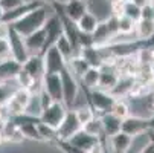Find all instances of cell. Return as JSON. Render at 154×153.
Listing matches in <instances>:
<instances>
[{"label":"cell","instance_id":"obj_31","mask_svg":"<svg viewBox=\"0 0 154 153\" xmlns=\"http://www.w3.org/2000/svg\"><path fill=\"white\" fill-rule=\"evenodd\" d=\"M28 0H0V6H2L5 11H11L15 9L21 5H25Z\"/></svg>","mask_w":154,"mask_h":153},{"label":"cell","instance_id":"obj_15","mask_svg":"<svg viewBox=\"0 0 154 153\" xmlns=\"http://www.w3.org/2000/svg\"><path fill=\"white\" fill-rule=\"evenodd\" d=\"M25 45H26L29 55L41 54L46 48V32H45V29L41 28V29L29 34L28 37H25Z\"/></svg>","mask_w":154,"mask_h":153},{"label":"cell","instance_id":"obj_22","mask_svg":"<svg viewBox=\"0 0 154 153\" xmlns=\"http://www.w3.org/2000/svg\"><path fill=\"white\" fill-rule=\"evenodd\" d=\"M99 78H101V69L89 68L79 78V83L85 87V91H92V89H98Z\"/></svg>","mask_w":154,"mask_h":153},{"label":"cell","instance_id":"obj_13","mask_svg":"<svg viewBox=\"0 0 154 153\" xmlns=\"http://www.w3.org/2000/svg\"><path fill=\"white\" fill-rule=\"evenodd\" d=\"M60 9L61 12H57L58 15H64L66 18H69L72 21H78V18L87 11V3L82 0H66V2L60 3Z\"/></svg>","mask_w":154,"mask_h":153},{"label":"cell","instance_id":"obj_39","mask_svg":"<svg viewBox=\"0 0 154 153\" xmlns=\"http://www.w3.org/2000/svg\"><path fill=\"white\" fill-rule=\"evenodd\" d=\"M63 2H66V0H60V3H63Z\"/></svg>","mask_w":154,"mask_h":153},{"label":"cell","instance_id":"obj_5","mask_svg":"<svg viewBox=\"0 0 154 153\" xmlns=\"http://www.w3.org/2000/svg\"><path fill=\"white\" fill-rule=\"evenodd\" d=\"M31 97H32V94H31L28 89L17 87V89L12 92L9 101L5 104L9 118L26 113V109H28V104H29V101H31Z\"/></svg>","mask_w":154,"mask_h":153},{"label":"cell","instance_id":"obj_14","mask_svg":"<svg viewBox=\"0 0 154 153\" xmlns=\"http://www.w3.org/2000/svg\"><path fill=\"white\" fill-rule=\"evenodd\" d=\"M43 29H45L46 32V48L45 51L52 46L54 43L57 41V38L63 34V23H61V17L58 14H54V15H49L45 26H43ZM43 54V52H41Z\"/></svg>","mask_w":154,"mask_h":153},{"label":"cell","instance_id":"obj_6","mask_svg":"<svg viewBox=\"0 0 154 153\" xmlns=\"http://www.w3.org/2000/svg\"><path fill=\"white\" fill-rule=\"evenodd\" d=\"M41 60H43V69L45 74H60L64 68H66V58L60 54V51L52 45L49 46L46 51H43Z\"/></svg>","mask_w":154,"mask_h":153},{"label":"cell","instance_id":"obj_17","mask_svg":"<svg viewBox=\"0 0 154 153\" xmlns=\"http://www.w3.org/2000/svg\"><path fill=\"white\" fill-rule=\"evenodd\" d=\"M21 64L14 60L12 57L0 60V83L3 81H14L15 75L20 72Z\"/></svg>","mask_w":154,"mask_h":153},{"label":"cell","instance_id":"obj_28","mask_svg":"<svg viewBox=\"0 0 154 153\" xmlns=\"http://www.w3.org/2000/svg\"><path fill=\"white\" fill-rule=\"evenodd\" d=\"M112 112L113 115H116L118 118H121V120H124V118H127L131 112H130V106H128V103L124 100V98H116V101L113 103V106H112Z\"/></svg>","mask_w":154,"mask_h":153},{"label":"cell","instance_id":"obj_4","mask_svg":"<svg viewBox=\"0 0 154 153\" xmlns=\"http://www.w3.org/2000/svg\"><path fill=\"white\" fill-rule=\"evenodd\" d=\"M87 98H89V106L96 112V115H102L112 110V106L116 101V97L113 94H110L102 89H92V91H85Z\"/></svg>","mask_w":154,"mask_h":153},{"label":"cell","instance_id":"obj_34","mask_svg":"<svg viewBox=\"0 0 154 153\" xmlns=\"http://www.w3.org/2000/svg\"><path fill=\"white\" fill-rule=\"evenodd\" d=\"M139 153H154V142H152V141H148V142L142 147V150H140Z\"/></svg>","mask_w":154,"mask_h":153},{"label":"cell","instance_id":"obj_10","mask_svg":"<svg viewBox=\"0 0 154 153\" xmlns=\"http://www.w3.org/2000/svg\"><path fill=\"white\" fill-rule=\"evenodd\" d=\"M41 89L54 101H63V87L60 74H45L41 77Z\"/></svg>","mask_w":154,"mask_h":153},{"label":"cell","instance_id":"obj_36","mask_svg":"<svg viewBox=\"0 0 154 153\" xmlns=\"http://www.w3.org/2000/svg\"><path fill=\"white\" fill-rule=\"evenodd\" d=\"M89 153H104V145H102V142H99L96 147H93Z\"/></svg>","mask_w":154,"mask_h":153},{"label":"cell","instance_id":"obj_27","mask_svg":"<svg viewBox=\"0 0 154 153\" xmlns=\"http://www.w3.org/2000/svg\"><path fill=\"white\" fill-rule=\"evenodd\" d=\"M75 110V115L78 118V121L81 123V126H85L89 121H92L95 116H96V112L92 109V106H79L76 109H73Z\"/></svg>","mask_w":154,"mask_h":153},{"label":"cell","instance_id":"obj_33","mask_svg":"<svg viewBox=\"0 0 154 153\" xmlns=\"http://www.w3.org/2000/svg\"><path fill=\"white\" fill-rule=\"evenodd\" d=\"M9 31H11V25L6 23L5 20L0 21V38H8Z\"/></svg>","mask_w":154,"mask_h":153},{"label":"cell","instance_id":"obj_30","mask_svg":"<svg viewBox=\"0 0 154 153\" xmlns=\"http://www.w3.org/2000/svg\"><path fill=\"white\" fill-rule=\"evenodd\" d=\"M15 89H17V84L14 81L0 83V106H5L9 101V98H11V95Z\"/></svg>","mask_w":154,"mask_h":153},{"label":"cell","instance_id":"obj_11","mask_svg":"<svg viewBox=\"0 0 154 153\" xmlns=\"http://www.w3.org/2000/svg\"><path fill=\"white\" fill-rule=\"evenodd\" d=\"M67 142H69L70 145H73L75 148L84 151V153H89L93 147H96V145L101 142V139H99L98 136H95V135L87 133L84 129H81L79 132H76L73 136H70V138L67 139Z\"/></svg>","mask_w":154,"mask_h":153},{"label":"cell","instance_id":"obj_20","mask_svg":"<svg viewBox=\"0 0 154 153\" xmlns=\"http://www.w3.org/2000/svg\"><path fill=\"white\" fill-rule=\"evenodd\" d=\"M101 116V123H102V130H104V136L108 138L118 132H121V124H122V120L118 118L116 115H113L112 112H107V113H102L99 115Z\"/></svg>","mask_w":154,"mask_h":153},{"label":"cell","instance_id":"obj_16","mask_svg":"<svg viewBox=\"0 0 154 153\" xmlns=\"http://www.w3.org/2000/svg\"><path fill=\"white\" fill-rule=\"evenodd\" d=\"M108 141H110V148H112L113 153H128L131 150L134 138H131L130 135L124 133L121 130V132L108 136Z\"/></svg>","mask_w":154,"mask_h":153},{"label":"cell","instance_id":"obj_25","mask_svg":"<svg viewBox=\"0 0 154 153\" xmlns=\"http://www.w3.org/2000/svg\"><path fill=\"white\" fill-rule=\"evenodd\" d=\"M134 26L136 21L131 20L125 15H118L116 17V31L119 35H131L134 34Z\"/></svg>","mask_w":154,"mask_h":153},{"label":"cell","instance_id":"obj_2","mask_svg":"<svg viewBox=\"0 0 154 153\" xmlns=\"http://www.w3.org/2000/svg\"><path fill=\"white\" fill-rule=\"evenodd\" d=\"M60 77H61V87H63V104L67 109H75V104L81 92V83L67 69V66L60 72Z\"/></svg>","mask_w":154,"mask_h":153},{"label":"cell","instance_id":"obj_9","mask_svg":"<svg viewBox=\"0 0 154 153\" xmlns=\"http://www.w3.org/2000/svg\"><path fill=\"white\" fill-rule=\"evenodd\" d=\"M8 45H9V52H11V57L14 60H17L20 64H23L28 57H29V52L26 49V45H25V38L18 35L12 28L9 31V35H8Z\"/></svg>","mask_w":154,"mask_h":153},{"label":"cell","instance_id":"obj_19","mask_svg":"<svg viewBox=\"0 0 154 153\" xmlns=\"http://www.w3.org/2000/svg\"><path fill=\"white\" fill-rule=\"evenodd\" d=\"M134 35H136V40L149 43L154 38V20L139 18L134 26Z\"/></svg>","mask_w":154,"mask_h":153},{"label":"cell","instance_id":"obj_40","mask_svg":"<svg viewBox=\"0 0 154 153\" xmlns=\"http://www.w3.org/2000/svg\"><path fill=\"white\" fill-rule=\"evenodd\" d=\"M82 2H85V3H87V2H89V0H82Z\"/></svg>","mask_w":154,"mask_h":153},{"label":"cell","instance_id":"obj_26","mask_svg":"<svg viewBox=\"0 0 154 153\" xmlns=\"http://www.w3.org/2000/svg\"><path fill=\"white\" fill-rule=\"evenodd\" d=\"M38 80H35L31 74H28L23 68L20 69V72L15 75V78H14V83L17 84V87H21V89H28L29 92H31V89L34 87V84L37 83Z\"/></svg>","mask_w":154,"mask_h":153},{"label":"cell","instance_id":"obj_12","mask_svg":"<svg viewBox=\"0 0 154 153\" xmlns=\"http://www.w3.org/2000/svg\"><path fill=\"white\" fill-rule=\"evenodd\" d=\"M76 54L89 64L90 68H98L101 69L104 64V51L102 48L93 46V45H87V46H81L78 48Z\"/></svg>","mask_w":154,"mask_h":153},{"label":"cell","instance_id":"obj_38","mask_svg":"<svg viewBox=\"0 0 154 153\" xmlns=\"http://www.w3.org/2000/svg\"><path fill=\"white\" fill-rule=\"evenodd\" d=\"M3 15H5V9H3L2 6H0V21L3 20Z\"/></svg>","mask_w":154,"mask_h":153},{"label":"cell","instance_id":"obj_1","mask_svg":"<svg viewBox=\"0 0 154 153\" xmlns=\"http://www.w3.org/2000/svg\"><path fill=\"white\" fill-rule=\"evenodd\" d=\"M49 17L48 12V6L46 5H38L35 8H32L31 11H28L25 15H21L20 18H17L14 23H11V28L21 37H28L29 34L41 29L45 26L46 20Z\"/></svg>","mask_w":154,"mask_h":153},{"label":"cell","instance_id":"obj_37","mask_svg":"<svg viewBox=\"0 0 154 153\" xmlns=\"http://www.w3.org/2000/svg\"><path fill=\"white\" fill-rule=\"evenodd\" d=\"M37 2H40L41 5H54V3L60 2V0H37Z\"/></svg>","mask_w":154,"mask_h":153},{"label":"cell","instance_id":"obj_3","mask_svg":"<svg viewBox=\"0 0 154 153\" xmlns=\"http://www.w3.org/2000/svg\"><path fill=\"white\" fill-rule=\"evenodd\" d=\"M67 110L69 109L63 104V101H52L48 107H45L41 110L38 120H40V123H43V124H46V126L57 130L60 127V124L63 123Z\"/></svg>","mask_w":154,"mask_h":153},{"label":"cell","instance_id":"obj_21","mask_svg":"<svg viewBox=\"0 0 154 153\" xmlns=\"http://www.w3.org/2000/svg\"><path fill=\"white\" fill-rule=\"evenodd\" d=\"M28 74H31L35 80H41V77L45 75V69H43V60H41V55L40 54H34V55H29L28 60L21 64Z\"/></svg>","mask_w":154,"mask_h":153},{"label":"cell","instance_id":"obj_18","mask_svg":"<svg viewBox=\"0 0 154 153\" xmlns=\"http://www.w3.org/2000/svg\"><path fill=\"white\" fill-rule=\"evenodd\" d=\"M99 21H101V20H99L93 12H90L89 9H87V11L78 18V21H75V23H76V28H78V31H79L81 34H84V35H92V34L96 31Z\"/></svg>","mask_w":154,"mask_h":153},{"label":"cell","instance_id":"obj_35","mask_svg":"<svg viewBox=\"0 0 154 153\" xmlns=\"http://www.w3.org/2000/svg\"><path fill=\"white\" fill-rule=\"evenodd\" d=\"M148 130L151 133H154V112L148 116Z\"/></svg>","mask_w":154,"mask_h":153},{"label":"cell","instance_id":"obj_32","mask_svg":"<svg viewBox=\"0 0 154 153\" xmlns=\"http://www.w3.org/2000/svg\"><path fill=\"white\" fill-rule=\"evenodd\" d=\"M8 57H11L8 40H6V38H0V60L8 58Z\"/></svg>","mask_w":154,"mask_h":153},{"label":"cell","instance_id":"obj_8","mask_svg":"<svg viewBox=\"0 0 154 153\" xmlns=\"http://www.w3.org/2000/svg\"><path fill=\"white\" fill-rule=\"evenodd\" d=\"M82 129L81 123L78 121L76 115H75V110L73 109H69L67 113H66L63 123L60 124V127L57 129V139H61V141H67L70 136H73L76 132ZM55 139V141H57Z\"/></svg>","mask_w":154,"mask_h":153},{"label":"cell","instance_id":"obj_29","mask_svg":"<svg viewBox=\"0 0 154 153\" xmlns=\"http://www.w3.org/2000/svg\"><path fill=\"white\" fill-rule=\"evenodd\" d=\"M82 129L85 130L87 133L95 135V136H98L99 139H102L104 130H102V123H101V116H99V115H96L92 121H89L85 126H82Z\"/></svg>","mask_w":154,"mask_h":153},{"label":"cell","instance_id":"obj_7","mask_svg":"<svg viewBox=\"0 0 154 153\" xmlns=\"http://www.w3.org/2000/svg\"><path fill=\"white\" fill-rule=\"evenodd\" d=\"M121 130L124 133L130 135L131 138L140 136L148 132V118L146 116H139V115H128L127 118L122 120Z\"/></svg>","mask_w":154,"mask_h":153},{"label":"cell","instance_id":"obj_23","mask_svg":"<svg viewBox=\"0 0 154 153\" xmlns=\"http://www.w3.org/2000/svg\"><path fill=\"white\" fill-rule=\"evenodd\" d=\"M54 46L60 51V54L66 58V61H67L69 58H72L73 55H76V49H75V46L70 43V40L66 37L64 34H61L58 38H57V41L54 43Z\"/></svg>","mask_w":154,"mask_h":153},{"label":"cell","instance_id":"obj_24","mask_svg":"<svg viewBox=\"0 0 154 153\" xmlns=\"http://www.w3.org/2000/svg\"><path fill=\"white\" fill-rule=\"evenodd\" d=\"M121 15H125L131 20L137 21L140 18V5L133 0H124L121 3Z\"/></svg>","mask_w":154,"mask_h":153}]
</instances>
